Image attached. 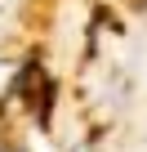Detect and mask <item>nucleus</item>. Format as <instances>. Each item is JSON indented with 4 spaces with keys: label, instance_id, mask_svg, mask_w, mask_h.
Returning <instances> with one entry per match:
<instances>
[{
    "label": "nucleus",
    "instance_id": "f257e3e1",
    "mask_svg": "<svg viewBox=\"0 0 147 152\" xmlns=\"http://www.w3.org/2000/svg\"><path fill=\"white\" fill-rule=\"evenodd\" d=\"M0 152H14V148H0Z\"/></svg>",
    "mask_w": 147,
    "mask_h": 152
}]
</instances>
